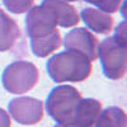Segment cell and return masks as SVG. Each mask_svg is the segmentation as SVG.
I'll return each mask as SVG.
<instances>
[{
    "instance_id": "8992f818",
    "label": "cell",
    "mask_w": 127,
    "mask_h": 127,
    "mask_svg": "<svg viewBox=\"0 0 127 127\" xmlns=\"http://www.w3.org/2000/svg\"><path fill=\"white\" fill-rule=\"evenodd\" d=\"M10 116L20 125H36L43 117V103L32 97L12 99L8 105Z\"/></svg>"
},
{
    "instance_id": "8fae6325",
    "label": "cell",
    "mask_w": 127,
    "mask_h": 127,
    "mask_svg": "<svg viewBox=\"0 0 127 127\" xmlns=\"http://www.w3.org/2000/svg\"><path fill=\"white\" fill-rule=\"evenodd\" d=\"M20 37L18 24L0 9V52L13 48Z\"/></svg>"
},
{
    "instance_id": "e0dca14e",
    "label": "cell",
    "mask_w": 127,
    "mask_h": 127,
    "mask_svg": "<svg viewBox=\"0 0 127 127\" xmlns=\"http://www.w3.org/2000/svg\"><path fill=\"white\" fill-rule=\"evenodd\" d=\"M54 127H89V126H81V125H78L75 122H70V123H57Z\"/></svg>"
},
{
    "instance_id": "9a60e30c",
    "label": "cell",
    "mask_w": 127,
    "mask_h": 127,
    "mask_svg": "<svg viewBox=\"0 0 127 127\" xmlns=\"http://www.w3.org/2000/svg\"><path fill=\"white\" fill-rule=\"evenodd\" d=\"M84 1L95 5L98 9L103 10L105 13H114L118 10L123 0H84Z\"/></svg>"
},
{
    "instance_id": "ba28073f",
    "label": "cell",
    "mask_w": 127,
    "mask_h": 127,
    "mask_svg": "<svg viewBox=\"0 0 127 127\" xmlns=\"http://www.w3.org/2000/svg\"><path fill=\"white\" fill-rule=\"evenodd\" d=\"M81 19L85 26L95 33L105 34L109 33L113 28V19L109 13H105L100 9L85 8L81 10Z\"/></svg>"
},
{
    "instance_id": "5bb4252c",
    "label": "cell",
    "mask_w": 127,
    "mask_h": 127,
    "mask_svg": "<svg viewBox=\"0 0 127 127\" xmlns=\"http://www.w3.org/2000/svg\"><path fill=\"white\" fill-rule=\"evenodd\" d=\"M5 8L14 14L26 13L32 8L34 0H3Z\"/></svg>"
},
{
    "instance_id": "2e32d148",
    "label": "cell",
    "mask_w": 127,
    "mask_h": 127,
    "mask_svg": "<svg viewBox=\"0 0 127 127\" xmlns=\"http://www.w3.org/2000/svg\"><path fill=\"white\" fill-rule=\"evenodd\" d=\"M12 122H10V117L9 114L0 108V127H10Z\"/></svg>"
},
{
    "instance_id": "7c38bea8",
    "label": "cell",
    "mask_w": 127,
    "mask_h": 127,
    "mask_svg": "<svg viewBox=\"0 0 127 127\" xmlns=\"http://www.w3.org/2000/svg\"><path fill=\"white\" fill-rule=\"evenodd\" d=\"M60 46H61V36L57 29L42 38L31 39L32 51L37 57H46L54 51H56Z\"/></svg>"
},
{
    "instance_id": "6da1fadb",
    "label": "cell",
    "mask_w": 127,
    "mask_h": 127,
    "mask_svg": "<svg viewBox=\"0 0 127 127\" xmlns=\"http://www.w3.org/2000/svg\"><path fill=\"white\" fill-rule=\"evenodd\" d=\"M46 67L50 78L56 83H79L89 78L92 61L81 52L66 50L52 56Z\"/></svg>"
},
{
    "instance_id": "5b68a950",
    "label": "cell",
    "mask_w": 127,
    "mask_h": 127,
    "mask_svg": "<svg viewBox=\"0 0 127 127\" xmlns=\"http://www.w3.org/2000/svg\"><path fill=\"white\" fill-rule=\"evenodd\" d=\"M57 18L51 9L38 5L31 8L26 17V31L31 39L42 38L56 31Z\"/></svg>"
},
{
    "instance_id": "9c48e42d",
    "label": "cell",
    "mask_w": 127,
    "mask_h": 127,
    "mask_svg": "<svg viewBox=\"0 0 127 127\" xmlns=\"http://www.w3.org/2000/svg\"><path fill=\"white\" fill-rule=\"evenodd\" d=\"M41 5L51 9L57 18V24L64 28H70L79 23V14L75 8L64 0H43Z\"/></svg>"
},
{
    "instance_id": "ac0fdd59",
    "label": "cell",
    "mask_w": 127,
    "mask_h": 127,
    "mask_svg": "<svg viewBox=\"0 0 127 127\" xmlns=\"http://www.w3.org/2000/svg\"><path fill=\"white\" fill-rule=\"evenodd\" d=\"M64 1H76V0H64Z\"/></svg>"
},
{
    "instance_id": "30bf717a",
    "label": "cell",
    "mask_w": 127,
    "mask_h": 127,
    "mask_svg": "<svg viewBox=\"0 0 127 127\" xmlns=\"http://www.w3.org/2000/svg\"><path fill=\"white\" fill-rule=\"evenodd\" d=\"M100 112H102L100 102L93 98H85V99L81 98L76 105L74 122L81 126L93 127Z\"/></svg>"
},
{
    "instance_id": "277c9868",
    "label": "cell",
    "mask_w": 127,
    "mask_h": 127,
    "mask_svg": "<svg viewBox=\"0 0 127 127\" xmlns=\"http://www.w3.org/2000/svg\"><path fill=\"white\" fill-rule=\"evenodd\" d=\"M98 57L100 59L103 74L108 79L118 80L125 76L127 70L126 45L109 37L98 45Z\"/></svg>"
},
{
    "instance_id": "3957f363",
    "label": "cell",
    "mask_w": 127,
    "mask_h": 127,
    "mask_svg": "<svg viewBox=\"0 0 127 127\" xmlns=\"http://www.w3.org/2000/svg\"><path fill=\"white\" fill-rule=\"evenodd\" d=\"M39 79V71L29 61H14L3 72V85L12 94H23L36 87Z\"/></svg>"
},
{
    "instance_id": "4fadbf2b",
    "label": "cell",
    "mask_w": 127,
    "mask_h": 127,
    "mask_svg": "<svg viewBox=\"0 0 127 127\" xmlns=\"http://www.w3.org/2000/svg\"><path fill=\"white\" fill-rule=\"evenodd\" d=\"M94 125L95 127H126V113L118 107H108L99 113Z\"/></svg>"
},
{
    "instance_id": "52a82bcc",
    "label": "cell",
    "mask_w": 127,
    "mask_h": 127,
    "mask_svg": "<svg viewBox=\"0 0 127 127\" xmlns=\"http://www.w3.org/2000/svg\"><path fill=\"white\" fill-rule=\"evenodd\" d=\"M98 45L95 36L85 28L72 29L64 38V46L66 50L81 52L90 61H94L98 57Z\"/></svg>"
},
{
    "instance_id": "7a4b0ae2",
    "label": "cell",
    "mask_w": 127,
    "mask_h": 127,
    "mask_svg": "<svg viewBox=\"0 0 127 127\" xmlns=\"http://www.w3.org/2000/svg\"><path fill=\"white\" fill-rule=\"evenodd\" d=\"M81 95L71 85H60L54 88L46 99V112L57 123L74 122L75 109Z\"/></svg>"
}]
</instances>
